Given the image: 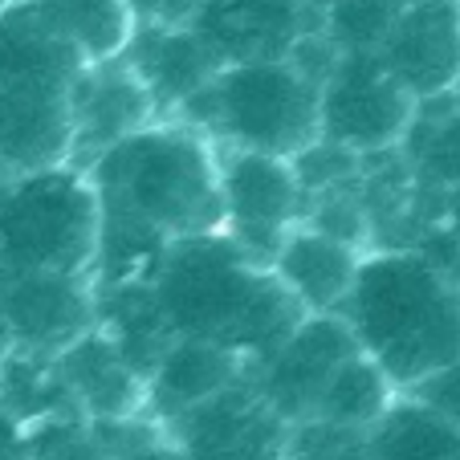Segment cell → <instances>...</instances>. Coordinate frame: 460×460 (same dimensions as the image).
Masks as SVG:
<instances>
[{
  "mask_svg": "<svg viewBox=\"0 0 460 460\" xmlns=\"http://www.w3.org/2000/svg\"><path fill=\"white\" fill-rule=\"evenodd\" d=\"M0 408L21 428L45 424L58 416H78L70 403V391L53 367V355H37V350L21 347H9L0 358Z\"/></svg>",
  "mask_w": 460,
  "mask_h": 460,
  "instance_id": "44dd1931",
  "label": "cell"
},
{
  "mask_svg": "<svg viewBox=\"0 0 460 460\" xmlns=\"http://www.w3.org/2000/svg\"><path fill=\"white\" fill-rule=\"evenodd\" d=\"M135 25H188L200 9V0H127Z\"/></svg>",
  "mask_w": 460,
  "mask_h": 460,
  "instance_id": "d4e9b609",
  "label": "cell"
},
{
  "mask_svg": "<svg viewBox=\"0 0 460 460\" xmlns=\"http://www.w3.org/2000/svg\"><path fill=\"white\" fill-rule=\"evenodd\" d=\"M114 460H188L180 452V444L172 440V436H155V440H147V444H139V448H127V452H119Z\"/></svg>",
  "mask_w": 460,
  "mask_h": 460,
  "instance_id": "83f0119b",
  "label": "cell"
},
{
  "mask_svg": "<svg viewBox=\"0 0 460 460\" xmlns=\"http://www.w3.org/2000/svg\"><path fill=\"white\" fill-rule=\"evenodd\" d=\"M188 460H294V424L265 403L244 375L164 428Z\"/></svg>",
  "mask_w": 460,
  "mask_h": 460,
  "instance_id": "9c48e42d",
  "label": "cell"
},
{
  "mask_svg": "<svg viewBox=\"0 0 460 460\" xmlns=\"http://www.w3.org/2000/svg\"><path fill=\"white\" fill-rule=\"evenodd\" d=\"M53 367L82 420H127L147 411V379L98 322L66 342L53 355Z\"/></svg>",
  "mask_w": 460,
  "mask_h": 460,
  "instance_id": "9a60e30c",
  "label": "cell"
},
{
  "mask_svg": "<svg viewBox=\"0 0 460 460\" xmlns=\"http://www.w3.org/2000/svg\"><path fill=\"white\" fill-rule=\"evenodd\" d=\"M339 314L395 391L460 363V278L424 249H367Z\"/></svg>",
  "mask_w": 460,
  "mask_h": 460,
  "instance_id": "7a4b0ae2",
  "label": "cell"
},
{
  "mask_svg": "<svg viewBox=\"0 0 460 460\" xmlns=\"http://www.w3.org/2000/svg\"><path fill=\"white\" fill-rule=\"evenodd\" d=\"M147 289L172 339L217 342L236 350L249 367L305 318L281 281L244 257L228 233L172 241Z\"/></svg>",
  "mask_w": 460,
  "mask_h": 460,
  "instance_id": "6da1fadb",
  "label": "cell"
},
{
  "mask_svg": "<svg viewBox=\"0 0 460 460\" xmlns=\"http://www.w3.org/2000/svg\"><path fill=\"white\" fill-rule=\"evenodd\" d=\"M400 9L403 0H342L326 9V33L342 49H375Z\"/></svg>",
  "mask_w": 460,
  "mask_h": 460,
  "instance_id": "603a6c76",
  "label": "cell"
},
{
  "mask_svg": "<svg viewBox=\"0 0 460 460\" xmlns=\"http://www.w3.org/2000/svg\"><path fill=\"white\" fill-rule=\"evenodd\" d=\"M82 172L106 228H135L164 244L225 228L217 143L183 119L147 122Z\"/></svg>",
  "mask_w": 460,
  "mask_h": 460,
  "instance_id": "3957f363",
  "label": "cell"
},
{
  "mask_svg": "<svg viewBox=\"0 0 460 460\" xmlns=\"http://www.w3.org/2000/svg\"><path fill=\"white\" fill-rule=\"evenodd\" d=\"M314 4H318V9L326 13V9H334V4H342V0H314Z\"/></svg>",
  "mask_w": 460,
  "mask_h": 460,
  "instance_id": "4dcf8cb0",
  "label": "cell"
},
{
  "mask_svg": "<svg viewBox=\"0 0 460 460\" xmlns=\"http://www.w3.org/2000/svg\"><path fill=\"white\" fill-rule=\"evenodd\" d=\"M363 460H460V428L416 391H400L363 432Z\"/></svg>",
  "mask_w": 460,
  "mask_h": 460,
  "instance_id": "d6986e66",
  "label": "cell"
},
{
  "mask_svg": "<svg viewBox=\"0 0 460 460\" xmlns=\"http://www.w3.org/2000/svg\"><path fill=\"white\" fill-rule=\"evenodd\" d=\"M86 61L29 0L0 13V175L70 164V94Z\"/></svg>",
  "mask_w": 460,
  "mask_h": 460,
  "instance_id": "277c9868",
  "label": "cell"
},
{
  "mask_svg": "<svg viewBox=\"0 0 460 460\" xmlns=\"http://www.w3.org/2000/svg\"><path fill=\"white\" fill-rule=\"evenodd\" d=\"M358 350L342 314H305L294 331L249 367V383L286 424H310L331 375Z\"/></svg>",
  "mask_w": 460,
  "mask_h": 460,
  "instance_id": "30bf717a",
  "label": "cell"
},
{
  "mask_svg": "<svg viewBox=\"0 0 460 460\" xmlns=\"http://www.w3.org/2000/svg\"><path fill=\"white\" fill-rule=\"evenodd\" d=\"M122 61L151 90L159 119H172L220 70V61L212 58V49L196 37L191 25H135V37L122 49Z\"/></svg>",
  "mask_w": 460,
  "mask_h": 460,
  "instance_id": "e0dca14e",
  "label": "cell"
},
{
  "mask_svg": "<svg viewBox=\"0 0 460 460\" xmlns=\"http://www.w3.org/2000/svg\"><path fill=\"white\" fill-rule=\"evenodd\" d=\"M4 350H9V342H4V334H0V358H4Z\"/></svg>",
  "mask_w": 460,
  "mask_h": 460,
  "instance_id": "1f68e13d",
  "label": "cell"
},
{
  "mask_svg": "<svg viewBox=\"0 0 460 460\" xmlns=\"http://www.w3.org/2000/svg\"><path fill=\"white\" fill-rule=\"evenodd\" d=\"M444 233L460 244V183L448 188V200H444Z\"/></svg>",
  "mask_w": 460,
  "mask_h": 460,
  "instance_id": "f1b7e54d",
  "label": "cell"
},
{
  "mask_svg": "<svg viewBox=\"0 0 460 460\" xmlns=\"http://www.w3.org/2000/svg\"><path fill=\"white\" fill-rule=\"evenodd\" d=\"M375 53L416 102L448 94L460 78V0L403 4Z\"/></svg>",
  "mask_w": 460,
  "mask_h": 460,
  "instance_id": "4fadbf2b",
  "label": "cell"
},
{
  "mask_svg": "<svg viewBox=\"0 0 460 460\" xmlns=\"http://www.w3.org/2000/svg\"><path fill=\"white\" fill-rule=\"evenodd\" d=\"M0 460H33L29 452V432L0 408Z\"/></svg>",
  "mask_w": 460,
  "mask_h": 460,
  "instance_id": "4316f807",
  "label": "cell"
},
{
  "mask_svg": "<svg viewBox=\"0 0 460 460\" xmlns=\"http://www.w3.org/2000/svg\"><path fill=\"white\" fill-rule=\"evenodd\" d=\"M9 4H13V0H0V13H4V9H9Z\"/></svg>",
  "mask_w": 460,
  "mask_h": 460,
  "instance_id": "d6a6232c",
  "label": "cell"
},
{
  "mask_svg": "<svg viewBox=\"0 0 460 460\" xmlns=\"http://www.w3.org/2000/svg\"><path fill=\"white\" fill-rule=\"evenodd\" d=\"M220 172V208L225 228L244 257L270 270V257L278 252L281 236L305 217V188L297 183L294 164L265 151L217 147Z\"/></svg>",
  "mask_w": 460,
  "mask_h": 460,
  "instance_id": "ba28073f",
  "label": "cell"
},
{
  "mask_svg": "<svg viewBox=\"0 0 460 460\" xmlns=\"http://www.w3.org/2000/svg\"><path fill=\"white\" fill-rule=\"evenodd\" d=\"M420 400H428L436 411H444V416L452 420V424L460 428V363H452L448 371L432 375L428 383H420L416 387Z\"/></svg>",
  "mask_w": 460,
  "mask_h": 460,
  "instance_id": "484cf974",
  "label": "cell"
},
{
  "mask_svg": "<svg viewBox=\"0 0 460 460\" xmlns=\"http://www.w3.org/2000/svg\"><path fill=\"white\" fill-rule=\"evenodd\" d=\"M448 94H452V106H456V111H460V78H456V86H452Z\"/></svg>",
  "mask_w": 460,
  "mask_h": 460,
  "instance_id": "f546056e",
  "label": "cell"
},
{
  "mask_svg": "<svg viewBox=\"0 0 460 460\" xmlns=\"http://www.w3.org/2000/svg\"><path fill=\"white\" fill-rule=\"evenodd\" d=\"M98 322L90 278L74 273H9L0 294V334L9 347L58 355Z\"/></svg>",
  "mask_w": 460,
  "mask_h": 460,
  "instance_id": "8fae6325",
  "label": "cell"
},
{
  "mask_svg": "<svg viewBox=\"0 0 460 460\" xmlns=\"http://www.w3.org/2000/svg\"><path fill=\"white\" fill-rule=\"evenodd\" d=\"M363 252L367 249L358 244L339 241V236L297 220L270 257V273L302 305V314H339L342 297L350 294V281L363 265Z\"/></svg>",
  "mask_w": 460,
  "mask_h": 460,
  "instance_id": "2e32d148",
  "label": "cell"
},
{
  "mask_svg": "<svg viewBox=\"0 0 460 460\" xmlns=\"http://www.w3.org/2000/svg\"><path fill=\"white\" fill-rule=\"evenodd\" d=\"M289 164H294V175H297V183L305 188V196H318V191L355 183L358 175H363L367 159L318 135V139H310L297 155H289Z\"/></svg>",
  "mask_w": 460,
  "mask_h": 460,
  "instance_id": "cb8c5ba5",
  "label": "cell"
},
{
  "mask_svg": "<svg viewBox=\"0 0 460 460\" xmlns=\"http://www.w3.org/2000/svg\"><path fill=\"white\" fill-rule=\"evenodd\" d=\"M29 4L86 66L122 58L135 37V13L127 0H29Z\"/></svg>",
  "mask_w": 460,
  "mask_h": 460,
  "instance_id": "ffe728a7",
  "label": "cell"
},
{
  "mask_svg": "<svg viewBox=\"0 0 460 460\" xmlns=\"http://www.w3.org/2000/svg\"><path fill=\"white\" fill-rule=\"evenodd\" d=\"M98 249V196L74 164L0 175V265L9 273L90 278Z\"/></svg>",
  "mask_w": 460,
  "mask_h": 460,
  "instance_id": "8992f818",
  "label": "cell"
},
{
  "mask_svg": "<svg viewBox=\"0 0 460 460\" xmlns=\"http://www.w3.org/2000/svg\"><path fill=\"white\" fill-rule=\"evenodd\" d=\"M172 119L200 127L217 147L297 155L318 139V86L278 61H236L220 66L217 78L191 94Z\"/></svg>",
  "mask_w": 460,
  "mask_h": 460,
  "instance_id": "5b68a950",
  "label": "cell"
},
{
  "mask_svg": "<svg viewBox=\"0 0 460 460\" xmlns=\"http://www.w3.org/2000/svg\"><path fill=\"white\" fill-rule=\"evenodd\" d=\"M400 391L387 375L379 371V363L355 350L339 371L331 375L326 391H322L318 408H314L310 424H331V428H347V432H367L375 420L387 411V403L395 400Z\"/></svg>",
  "mask_w": 460,
  "mask_h": 460,
  "instance_id": "7402d4cb",
  "label": "cell"
},
{
  "mask_svg": "<svg viewBox=\"0 0 460 460\" xmlns=\"http://www.w3.org/2000/svg\"><path fill=\"white\" fill-rule=\"evenodd\" d=\"M70 119H74L70 164L90 167L106 147H114L139 127L155 122L159 111L139 74L130 70L122 58H111L98 61V66H86L78 74L70 94Z\"/></svg>",
  "mask_w": 460,
  "mask_h": 460,
  "instance_id": "5bb4252c",
  "label": "cell"
},
{
  "mask_svg": "<svg viewBox=\"0 0 460 460\" xmlns=\"http://www.w3.org/2000/svg\"><path fill=\"white\" fill-rule=\"evenodd\" d=\"M416 106L375 49H342L334 74L318 86V135L363 159L383 155L403 143Z\"/></svg>",
  "mask_w": 460,
  "mask_h": 460,
  "instance_id": "52a82bcc",
  "label": "cell"
},
{
  "mask_svg": "<svg viewBox=\"0 0 460 460\" xmlns=\"http://www.w3.org/2000/svg\"><path fill=\"white\" fill-rule=\"evenodd\" d=\"M220 66L278 61L310 29L326 25L314 0H200L188 21Z\"/></svg>",
  "mask_w": 460,
  "mask_h": 460,
  "instance_id": "7c38bea8",
  "label": "cell"
},
{
  "mask_svg": "<svg viewBox=\"0 0 460 460\" xmlns=\"http://www.w3.org/2000/svg\"><path fill=\"white\" fill-rule=\"evenodd\" d=\"M244 375L249 363L236 350L204 339H172L147 371V416L167 428L175 416L220 395Z\"/></svg>",
  "mask_w": 460,
  "mask_h": 460,
  "instance_id": "ac0fdd59",
  "label": "cell"
}]
</instances>
